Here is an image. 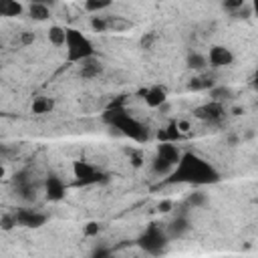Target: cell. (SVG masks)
<instances>
[{
	"mask_svg": "<svg viewBox=\"0 0 258 258\" xmlns=\"http://www.w3.org/2000/svg\"><path fill=\"white\" fill-rule=\"evenodd\" d=\"M220 181V171L198 153L185 151L181 159L169 173L165 183H191V185H210Z\"/></svg>",
	"mask_w": 258,
	"mask_h": 258,
	"instance_id": "6da1fadb",
	"label": "cell"
},
{
	"mask_svg": "<svg viewBox=\"0 0 258 258\" xmlns=\"http://www.w3.org/2000/svg\"><path fill=\"white\" fill-rule=\"evenodd\" d=\"M103 123H107L111 129H117L119 135L123 137H129L131 141H137V143H145L149 141L151 133H149V127L143 125L141 121H137L131 113H127L125 107H107L105 113L101 115Z\"/></svg>",
	"mask_w": 258,
	"mask_h": 258,
	"instance_id": "7a4b0ae2",
	"label": "cell"
},
{
	"mask_svg": "<svg viewBox=\"0 0 258 258\" xmlns=\"http://www.w3.org/2000/svg\"><path fill=\"white\" fill-rule=\"evenodd\" d=\"M169 234L165 228H161L159 224H149L137 238V246L145 252V254H151V256H159L167 250V244H169Z\"/></svg>",
	"mask_w": 258,
	"mask_h": 258,
	"instance_id": "3957f363",
	"label": "cell"
},
{
	"mask_svg": "<svg viewBox=\"0 0 258 258\" xmlns=\"http://www.w3.org/2000/svg\"><path fill=\"white\" fill-rule=\"evenodd\" d=\"M67 60L69 62H81L85 58L95 56L93 42L77 28H67Z\"/></svg>",
	"mask_w": 258,
	"mask_h": 258,
	"instance_id": "277c9868",
	"label": "cell"
},
{
	"mask_svg": "<svg viewBox=\"0 0 258 258\" xmlns=\"http://www.w3.org/2000/svg\"><path fill=\"white\" fill-rule=\"evenodd\" d=\"M73 175H75V185H93L105 179L103 171H99L93 163L83 161V159L73 163Z\"/></svg>",
	"mask_w": 258,
	"mask_h": 258,
	"instance_id": "5b68a950",
	"label": "cell"
},
{
	"mask_svg": "<svg viewBox=\"0 0 258 258\" xmlns=\"http://www.w3.org/2000/svg\"><path fill=\"white\" fill-rule=\"evenodd\" d=\"M194 115H196L200 121L208 123V125H220L222 119H224V115H226V109H224V103L210 99L208 103L196 107V109H194Z\"/></svg>",
	"mask_w": 258,
	"mask_h": 258,
	"instance_id": "8992f818",
	"label": "cell"
},
{
	"mask_svg": "<svg viewBox=\"0 0 258 258\" xmlns=\"http://www.w3.org/2000/svg\"><path fill=\"white\" fill-rule=\"evenodd\" d=\"M12 185H14V191L18 194V198H20V200H24V202H32V200L36 198L38 185L30 179L28 171H18V173H14Z\"/></svg>",
	"mask_w": 258,
	"mask_h": 258,
	"instance_id": "52a82bcc",
	"label": "cell"
},
{
	"mask_svg": "<svg viewBox=\"0 0 258 258\" xmlns=\"http://www.w3.org/2000/svg\"><path fill=\"white\" fill-rule=\"evenodd\" d=\"M14 216H16L18 226H24V228H40L46 222V214L32 210V208H18Z\"/></svg>",
	"mask_w": 258,
	"mask_h": 258,
	"instance_id": "ba28073f",
	"label": "cell"
},
{
	"mask_svg": "<svg viewBox=\"0 0 258 258\" xmlns=\"http://www.w3.org/2000/svg\"><path fill=\"white\" fill-rule=\"evenodd\" d=\"M67 194V185L64 181L56 175V173H48L44 179V196L48 202H60Z\"/></svg>",
	"mask_w": 258,
	"mask_h": 258,
	"instance_id": "9c48e42d",
	"label": "cell"
},
{
	"mask_svg": "<svg viewBox=\"0 0 258 258\" xmlns=\"http://www.w3.org/2000/svg\"><path fill=\"white\" fill-rule=\"evenodd\" d=\"M208 60H210V67L212 69H224V67H230L234 62V54H232V50L228 46L216 44V46L210 48Z\"/></svg>",
	"mask_w": 258,
	"mask_h": 258,
	"instance_id": "30bf717a",
	"label": "cell"
},
{
	"mask_svg": "<svg viewBox=\"0 0 258 258\" xmlns=\"http://www.w3.org/2000/svg\"><path fill=\"white\" fill-rule=\"evenodd\" d=\"M189 220H187V212H175V216L171 218V222L165 226L169 238H183L189 232Z\"/></svg>",
	"mask_w": 258,
	"mask_h": 258,
	"instance_id": "8fae6325",
	"label": "cell"
},
{
	"mask_svg": "<svg viewBox=\"0 0 258 258\" xmlns=\"http://www.w3.org/2000/svg\"><path fill=\"white\" fill-rule=\"evenodd\" d=\"M139 95L143 97L145 105L151 107V109H159L163 103H167V91L163 87H159V85L149 87V89H143V91H139Z\"/></svg>",
	"mask_w": 258,
	"mask_h": 258,
	"instance_id": "7c38bea8",
	"label": "cell"
},
{
	"mask_svg": "<svg viewBox=\"0 0 258 258\" xmlns=\"http://www.w3.org/2000/svg\"><path fill=\"white\" fill-rule=\"evenodd\" d=\"M155 153L161 155L163 159H167L171 165H177V161L181 159V151H179V147L173 141H159Z\"/></svg>",
	"mask_w": 258,
	"mask_h": 258,
	"instance_id": "4fadbf2b",
	"label": "cell"
},
{
	"mask_svg": "<svg viewBox=\"0 0 258 258\" xmlns=\"http://www.w3.org/2000/svg\"><path fill=\"white\" fill-rule=\"evenodd\" d=\"M103 73V62L97 58V56H91V58H85L81 60V69H79V75L83 79H95Z\"/></svg>",
	"mask_w": 258,
	"mask_h": 258,
	"instance_id": "5bb4252c",
	"label": "cell"
},
{
	"mask_svg": "<svg viewBox=\"0 0 258 258\" xmlns=\"http://www.w3.org/2000/svg\"><path fill=\"white\" fill-rule=\"evenodd\" d=\"M155 137H157V141H173V143H177V141L183 139V133H181V129H179L177 123H169L167 127L159 129L155 133Z\"/></svg>",
	"mask_w": 258,
	"mask_h": 258,
	"instance_id": "9a60e30c",
	"label": "cell"
},
{
	"mask_svg": "<svg viewBox=\"0 0 258 258\" xmlns=\"http://www.w3.org/2000/svg\"><path fill=\"white\" fill-rule=\"evenodd\" d=\"M185 64H187L189 71L202 73V71H206V69L210 67V60H208V56L202 54V52H189L187 58H185Z\"/></svg>",
	"mask_w": 258,
	"mask_h": 258,
	"instance_id": "2e32d148",
	"label": "cell"
},
{
	"mask_svg": "<svg viewBox=\"0 0 258 258\" xmlns=\"http://www.w3.org/2000/svg\"><path fill=\"white\" fill-rule=\"evenodd\" d=\"M0 14L6 18H14L22 14V4L18 0H0Z\"/></svg>",
	"mask_w": 258,
	"mask_h": 258,
	"instance_id": "e0dca14e",
	"label": "cell"
},
{
	"mask_svg": "<svg viewBox=\"0 0 258 258\" xmlns=\"http://www.w3.org/2000/svg\"><path fill=\"white\" fill-rule=\"evenodd\" d=\"M46 36H48V40H50L52 46H64L67 44V28H62L58 24L50 26L48 32H46Z\"/></svg>",
	"mask_w": 258,
	"mask_h": 258,
	"instance_id": "ac0fdd59",
	"label": "cell"
},
{
	"mask_svg": "<svg viewBox=\"0 0 258 258\" xmlns=\"http://www.w3.org/2000/svg\"><path fill=\"white\" fill-rule=\"evenodd\" d=\"M173 167H175V165H171L167 159H163V157L157 155V153H155V157L151 159V171H153L155 175H169V173L173 171Z\"/></svg>",
	"mask_w": 258,
	"mask_h": 258,
	"instance_id": "d6986e66",
	"label": "cell"
},
{
	"mask_svg": "<svg viewBox=\"0 0 258 258\" xmlns=\"http://www.w3.org/2000/svg\"><path fill=\"white\" fill-rule=\"evenodd\" d=\"M232 97H234V91H232L230 87H226V85H214V87L210 89V99H212V101L226 103V101H230Z\"/></svg>",
	"mask_w": 258,
	"mask_h": 258,
	"instance_id": "ffe728a7",
	"label": "cell"
},
{
	"mask_svg": "<svg viewBox=\"0 0 258 258\" xmlns=\"http://www.w3.org/2000/svg\"><path fill=\"white\" fill-rule=\"evenodd\" d=\"M32 113L34 115H44V113H50L54 109V101L50 97H36L32 101Z\"/></svg>",
	"mask_w": 258,
	"mask_h": 258,
	"instance_id": "44dd1931",
	"label": "cell"
},
{
	"mask_svg": "<svg viewBox=\"0 0 258 258\" xmlns=\"http://www.w3.org/2000/svg\"><path fill=\"white\" fill-rule=\"evenodd\" d=\"M28 16H30L32 20L42 22V20L50 18V8L44 6V4H38V2H30V6H28Z\"/></svg>",
	"mask_w": 258,
	"mask_h": 258,
	"instance_id": "7402d4cb",
	"label": "cell"
},
{
	"mask_svg": "<svg viewBox=\"0 0 258 258\" xmlns=\"http://www.w3.org/2000/svg\"><path fill=\"white\" fill-rule=\"evenodd\" d=\"M107 22H109V30L113 32H123V30L133 28V22L123 16H107Z\"/></svg>",
	"mask_w": 258,
	"mask_h": 258,
	"instance_id": "603a6c76",
	"label": "cell"
},
{
	"mask_svg": "<svg viewBox=\"0 0 258 258\" xmlns=\"http://www.w3.org/2000/svg\"><path fill=\"white\" fill-rule=\"evenodd\" d=\"M185 204H187V208H189V210L204 208V206L208 204V196H206L204 191H191V194H187Z\"/></svg>",
	"mask_w": 258,
	"mask_h": 258,
	"instance_id": "cb8c5ba5",
	"label": "cell"
},
{
	"mask_svg": "<svg viewBox=\"0 0 258 258\" xmlns=\"http://www.w3.org/2000/svg\"><path fill=\"white\" fill-rule=\"evenodd\" d=\"M111 4H113V0H85V10L93 12V14H99V12L107 10Z\"/></svg>",
	"mask_w": 258,
	"mask_h": 258,
	"instance_id": "d4e9b609",
	"label": "cell"
},
{
	"mask_svg": "<svg viewBox=\"0 0 258 258\" xmlns=\"http://www.w3.org/2000/svg\"><path fill=\"white\" fill-rule=\"evenodd\" d=\"M91 28H93L95 32H105V30H109L107 16H93V18H91Z\"/></svg>",
	"mask_w": 258,
	"mask_h": 258,
	"instance_id": "484cf974",
	"label": "cell"
},
{
	"mask_svg": "<svg viewBox=\"0 0 258 258\" xmlns=\"http://www.w3.org/2000/svg\"><path fill=\"white\" fill-rule=\"evenodd\" d=\"M230 16H234V18H238V20H248L250 16H254V10H252V4H244L242 8H238L236 12H232Z\"/></svg>",
	"mask_w": 258,
	"mask_h": 258,
	"instance_id": "4316f807",
	"label": "cell"
},
{
	"mask_svg": "<svg viewBox=\"0 0 258 258\" xmlns=\"http://www.w3.org/2000/svg\"><path fill=\"white\" fill-rule=\"evenodd\" d=\"M246 4V0H222V8L226 10V12H236L238 8H242Z\"/></svg>",
	"mask_w": 258,
	"mask_h": 258,
	"instance_id": "83f0119b",
	"label": "cell"
},
{
	"mask_svg": "<svg viewBox=\"0 0 258 258\" xmlns=\"http://www.w3.org/2000/svg\"><path fill=\"white\" fill-rule=\"evenodd\" d=\"M16 224H18V222H16V216H14V214H4L2 220H0L2 230H12Z\"/></svg>",
	"mask_w": 258,
	"mask_h": 258,
	"instance_id": "f1b7e54d",
	"label": "cell"
},
{
	"mask_svg": "<svg viewBox=\"0 0 258 258\" xmlns=\"http://www.w3.org/2000/svg\"><path fill=\"white\" fill-rule=\"evenodd\" d=\"M155 40H157V34H155V32H145V34L141 36V40H139V42H141V46H143V48H151Z\"/></svg>",
	"mask_w": 258,
	"mask_h": 258,
	"instance_id": "f546056e",
	"label": "cell"
},
{
	"mask_svg": "<svg viewBox=\"0 0 258 258\" xmlns=\"http://www.w3.org/2000/svg\"><path fill=\"white\" fill-rule=\"evenodd\" d=\"M111 254V248H105V246H97V248H93V252H91V256H95V258H105V256H109Z\"/></svg>",
	"mask_w": 258,
	"mask_h": 258,
	"instance_id": "4dcf8cb0",
	"label": "cell"
},
{
	"mask_svg": "<svg viewBox=\"0 0 258 258\" xmlns=\"http://www.w3.org/2000/svg\"><path fill=\"white\" fill-rule=\"evenodd\" d=\"M101 232V224H97V222H91V224H87V228H85V234L87 236H97Z\"/></svg>",
	"mask_w": 258,
	"mask_h": 258,
	"instance_id": "1f68e13d",
	"label": "cell"
},
{
	"mask_svg": "<svg viewBox=\"0 0 258 258\" xmlns=\"http://www.w3.org/2000/svg\"><path fill=\"white\" fill-rule=\"evenodd\" d=\"M171 208H173V202H169V200H163V202L157 206V210H159L161 214H167V212H171Z\"/></svg>",
	"mask_w": 258,
	"mask_h": 258,
	"instance_id": "d6a6232c",
	"label": "cell"
},
{
	"mask_svg": "<svg viewBox=\"0 0 258 258\" xmlns=\"http://www.w3.org/2000/svg\"><path fill=\"white\" fill-rule=\"evenodd\" d=\"M32 40H34V34L32 32H24L22 34V44H30Z\"/></svg>",
	"mask_w": 258,
	"mask_h": 258,
	"instance_id": "836d02e7",
	"label": "cell"
},
{
	"mask_svg": "<svg viewBox=\"0 0 258 258\" xmlns=\"http://www.w3.org/2000/svg\"><path fill=\"white\" fill-rule=\"evenodd\" d=\"M30 2H38V4H44V6H48V8H52V6L56 4V0H30Z\"/></svg>",
	"mask_w": 258,
	"mask_h": 258,
	"instance_id": "e575fe53",
	"label": "cell"
},
{
	"mask_svg": "<svg viewBox=\"0 0 258 258\" xmlns=\"http://www.w3.org/2000/svg\"><path fill=\"white\" fill-rule=\"evenodd\" d=\"M252 89L258 93V69L254 71V79H252Z\"/></svg>",
	"mask_w": 258,
	"mask_h": 258,
	"instance_id": "d590c367",
	"label": "cell"
},
{
	"mask_svg": "<svg viewBox=\"0 0 258 258\" xmlns=\"http://www.w3.org/2000/svg\"><path fill=\"white\" fill-rule=\"evenodd\" d=\"M252 10H254V16H258V0H252Z\"/></svg>",
	"mask_w": 258,
	"mask_h": 258,
	"instance_id": "8d00e7d4",
	"label": "cell"
},
{
	"mask_svg": "<svg viewBox=\"0 0 258 258\" xmlns=\"http://www.w3.org/2000/svg\"><path fill=\"white\" fill-rule=\"evenodd\" d=\"M228 143H230V145H236V143H238V137H236V135H230V137H228Z\"/></svg>",
	"mask_w": 258,
	"mask_h": 258,
	"instance_id": "74e56055",
	"label": "cell"
}]
</instances>
